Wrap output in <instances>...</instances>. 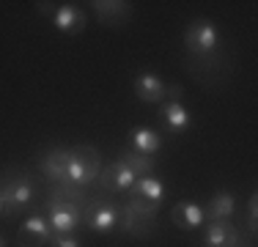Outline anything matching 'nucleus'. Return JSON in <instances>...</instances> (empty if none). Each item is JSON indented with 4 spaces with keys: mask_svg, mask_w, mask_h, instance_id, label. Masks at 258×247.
<instances>
[{
    "mask_svg": "<svg viewBox=\"0 0 258 247\" xmlns=\"http://www.w3.org/2000/svg\"><path fill=\"white\" fill-rule=\"evenodd\" d=\"M0 201H3V217L14 220L20 214H33L39 203H44L39 181L25 168H9L0 170Z\"/></svg>",
    "mask_w": 258,
    "mask_h": 247,
    "instance_id": "nucleus-1",
    "label": "nucleus"
},
{
    "mask_svg": "<svg viewBox=\"0 0 258 247\" xmlns=\"http://www.w3.org/2000/svg\"><path fill=\"white\" fill-rule=\"evenodd\" d=\"M118 212L121 203L113 195L94 190V193H88V203L83 209V225L94 233H110L118 228Z\"/></svg>",
    "mask_w": 258,
    "mask_h": 247,
    "instance_id": "nucleus-2",
    "label": "nucleus"
},
{
    "mask_svg": "<svg viewBox=\"0 0 258 247\" xmlns=\"http://www.w3.org/2000/svg\"><path fill=\"white\" fill-rule=\"evenodd\" d=\"M102 154L96 146L80 143L69 148V181L77 187H94V181L102 173Z\"/></svg>",
    "mask_w": 258,
    "mask_h": 247,
    "instance_id": "nucleus-3",
    "label": "nucleus"
},
{
    "mask_svg": "<svg viewBox=\"0 0 258 247\" xmlns=\"http://www.w3.org/2000/svg\"><path fill=\"white\" fill-rule=\"evenodd\" d=\"M157 206H146V203H121L118 212V228L115 231L126 233L132 239H149L157 231Z\"/></svg>",
    "mask_w": 258,
    "mask_h": 247,
    "instance_id": "nucleus-4",
    "label": "nucleus"
},
{
    "mask_svg": "<svg viewBox=\"0 0 258 247\" xmlns=\"http://www.w3.org/2000/svg\"><path fill=\"white\" fill-rule=\"evenodd\" d=\"M184 66L189 69L195 80L206 85V88H220L225 80L231 77V60L223 52H212V55H187Z\"/></svg>",
    "mask_w": 258,
    "mask_h": 247,
    "instance_id": "nucleus-5",
    "label": "nucleus"
},
{
    "mask_svg": "<svg viewBox=\"0 0 258 247\" xmlns=\"http://www.w3.org/2000/svg\"><path fill=\"white\" fill-rule=\"evenodd\" d=\"M83 209L69 201H44V214L52 225V233H63V236H77L83 231Z\"/></svg>",
    "mask_w": 258,
    "mask_h": 247,
    "instance_id": "nucleus-6",
    "label": "nucleus"
},
{
    "mask_svg": "<svg viewBox=\"0 0 258 247\" xmlns=\"http://www.w3.org/2000/svg\"><path fill=\"white\" fill-rule=\"evenodd\" d=\"M184 47H187V55H212L217 52L220 47V30L217 25L206 17H198L187 25L184 30Z\"/></svg>",
    "mask_w": 258,
    "mask_h": 247,
    "instance_id": "nucleus-7",
    "label": "nucleus"
},
{
    "mask_svg": "<svg viewBox=\"0 0 258 247\" xmlns=\"http://www.w3.org/2000/svg\"><path fill=\"white\" fill-rule=\"evenodd\" d=\"M50 239H52V225L47 220V214H41V212L28 214L20 225V233H17L20 247H47Z\"/></svg>",
    "mask_w": 258,
    "mask_h": 247,
    "instance_id": "nucleus-8",
    "label": "nucleus"
},
{
    "mask_svg": "<svg viewBox=\"0 0 258 247\" xmlns=\"http://www.w3.org/2000/svg\"><path fill=\"white\" fill-rule=\"evenodd\" d=\"M39 170L50 184L69 181V148L50 146L44 154H39Z\"/></svg>",
    "mask_w": 258,
    "mask_h": 247,
    "instance_id": "nucleus-9",
    "label": "nucleus"
},
{
    "mask_svg": "<svg viewBox=\"0 0 258 247\" xmlns=\"http://www.w3.org/2000/svg\"><path fill=\"white\" fill-rule=\"evenodd\" d=\"M135 184V173L126 168L124 162H118L115 159L110 168H102L99 178L94 181L96 190H102V193H110V195H118V193H126L129 187Z\"/></svg>",
    "mask_w": 258,
    "mask_h": 247,
    "instance_id": "nucleus-10",
    "label": "nucleus"
},
{
    "mask_svg": "<svg viewBox=\"0 0 258 247\" xmlns=\"http://www.w3.org/2000/svg\"><path fill=\"white\" fill-rule=\"evenodd\" d=\"M91 11L96 14V20L102 25H110V28H118L132 20L135 6L126 3V0H91Z\"/></svg>",
    "mask_w": 258,
    "mask_h": 247,
    "instance_id": "nucleus-11",
    "label": "nucleus"
},
{
    "mask_svg": "<svg viewBox=\"0 0 258 247\" xmlns=\"http://www.w3.org/2000/svg\"><path fill=\"white\" fill-rule=\"evenodd\" d=\"M129 193V201L132 203H146V206H157L162 209V201H165V184L162 178H157L154 173L151 176H140L135 178V184L126 190Z\"/></svg>",
    "mask_w": 258,
    "mask_h": 247,
    "instance_id": "nucleus-12",
    "label": "nucleus"
},
{
    "mask_svg": "<svg viewBox=\"0 0 258 247\" xmlns=\"http://www.w3.org/2000/svg\"><path fill=\"white\" fill-rule=\"evenodd\" d=\"M85 22H88V17H85V11L80 9L77 3H60V6H55V11H52V25L66 36L83 33Z\"/></svg>",
    "mask_w": 258,
    "mask_h": 247,
    "instance_id": "nucleus-13",
    "label": "nucleus"
},
{
    "mask_svg": "<svg viewBox=\"0 0 258 247\" xmlns=\"http://www.w3.org/2000/svg\"><path fill=\"white\" fill-rule=\"evenodd\" d=\"M204 247H236L242 242V231L231 220L204 222Z\"/></svg>",
    "mask_w": 258,
    "mask_h": 247,
    "instance_id": "nucleus-14",
    "label": "nucleus"
},
{
    "mask_svg": "<svg viewBox=\"0 0 258 247\" xmlns=\"http://www.w3.org/2000/svg\"><path fill=\"white\" fill-rule=\"evenodd\" d=\"M132 88H135V96H138L140 102H146V104H162L168 85H165L162 77L154 74V72H140V74H135Z\"/></svg>",
    "mask_w": 258,
    "mask_h": 247,
    "instance_id": "nucleus-15",
    "label": "nucleus"
},
{
    "mask_svg": "<svg viewBox=\"0 0 258 247\" xmlns=\"http://www.w3.org/2000/svg\"><path fill=\"white\" fill-rule=\"evenodd\" d=\"M157 115L168 135H184L189 129V124H192V115H189V110L181 102H162Z\"/></svg>",
    "mask_w": 258,
    "mask_h": 247,
    "instance_id": "nucleus-16",
    "label": "nucleus"
},
{
    "mask_svg": "<svg viewBox=\"0 0 258 247\" xmlns=\"http://www.w3.org/2000/svg\"><path fill=\"white\" fill-rule=\"evenodd\" d=\"M129 148L143 157H157L162 151V135L151 127H132L129 129Z\"/></svg>",
    "mask_w": 258,
    "mask_h": 247,
    "instance_id": "nucleus-17",
    "label": "nucleus"
},
{
    "mask_svg": "<svg viewBox=\"0 0 258 247\" xmlns=\"http://www.w3.org/2000/svg\"><path fill=\"white\" fill-rule=\"evenodd\" d=\"M236 212V195L231 190H217L209 203L204 206V220L206 222H217V220H231Z\"/></svg>",
    "mask_w": 258,
    "mask_h": 247,
    "instance_id": "nucleus-18",
    "label": "nucleus"
},
{
    "mask_svg": "<svg viewBox=\"0 0 258 247\" xmlns=\"http://www.w3.org/2000/svg\"><path fill=\"white\" fill-rule=\"evenodd\" d=\"M170 220L181 228V231H195V228L204 225V206L195 201H179L170 212Z\"/></svg>",
    "mask_w": 258,
    "mask_h": 247,
    "instance_id": "nucleus-19",
    "label": "nucleus"
},
{
    "mask_svg": "<svg viewBox=\"0 0 258 247\" xmlns=\"http://www.w3.org/2000/svg\"><path fill=\"white\" fill-rule=\"evenodd\" d=\"M118 162H124L126 168L135 173V178H140V176H151V173H154V168H157V159L143 157V154L132 151V148H124V151L118 154Z\"/></svg>",
    "mask_w": 258,
    "mask_h": 247,
    "instance_id": "nucleus-20",
    "label": "nucleus"
},
{
    "mask_svg": "<svg viewBox=\"0 0 258 247\" xmlns=\"http://www.w3.org/2000/svg\"><path fill=\"white\" fill-rule=\"evenodd\" d=\"M244 225H247L250 236H255V231H258V195H255V193H250V198H247V212H244Z\"/></svg>",
    "mask_w": 258,
    "mask_h": 247,
    "instance_id": "nucleus-21",
    "label": "nucleus"
},
{
    "mask_svg": "<svg viewBox=\"0 0 258 247\" xmlns=\"http://www.w3.org/2000/svg\"><path fill=\"white\" fill-rule=\"evenodd\" d=\"M47 247H83L77 236H63V233H52L50 244Z\"/></svg>",
    "mask_w": 258,
    "mask_h": 247,
    "instance_id": "nucleus-22",
    "label": "nucleus"
},
{
    "mask_svg": "<svg viewBox=\"0 0 258 247\" xmlns=\"http://www.w3.org/2000/svg\"><path fill=\"white\" fill-rule=\"evenodd\" d=\"M181 96H184V85L181 83L168 85V91H165V102H181Z\"/></svg>",
    "mask_w": 258,
    "mask_h": 247,
    "instance_id": "nucleus-23",
    "label": "nucleus"
},
{
    "mask_svg": "<svg viewBox=\"0 0 258 247\" xmlns=\"http://www.w3.org/2000/svg\"><path fill=\"white\" fill-rule=\"evenodd\" d=\"M236 247H255V244H253V242H239Z\"/></svg>",
    "mask_w": 258,
    "mask_h": 247,
    "instance_id": "nucleus-24",
    "label": "nucleus"
},
{
    "mask_svg": "<svg viewBox=\"0 0 258 247\" xmlns=\"http://www.w3.org/2000/svg\"><path fill=\"white\" fill-rule=\"evenodd\" d=\"M0 217H3V201H0Z\"/></svg>",
    "mask_w": 258,
    "mask_h": 247,
    "instance_id": "nucleus-25",
    "label": "nucleus"
},
{
    "mask_svg": "<svg viewBox=\"0 0 258 247\" xmlns=\"http://www.w3.org/2000/svg\"><path fill=\"white\" fill-rule=\"evenodd\" d=\"M0 247H6V242H3V236H0Z\"/></svg>",
    "mask_w": 258,
    "mask_h": 247,
    "instance_id": "nucleus-26",
    "label": "nucleus"
}]
</instances>
